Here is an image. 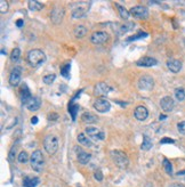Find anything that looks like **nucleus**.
Returning a JSON list of instances; mask_svg holds the SVG:
<instances>
[{"label":"nucleus","mask_w":185,"mask_h":187,"mask_svg":"<svg viewBox=\"0 0 185 187\" xmlns=\"http://www.w3.org/2000/svg\"><path fill=\"white\" fill-rule=\"evenodd\" d=\"M28 62L31 66L38 68L46 62V55L40 49H32L28 53Z\"/></svg>","instance_id":"nucleus-1"},{"label":"nucleus","mask_w":185,"mask_h":187,"mask_svg":"<svg viewBox=\"0 0 185 187\" xmlns=\"http://www.w3.org/2000/svg\"><path fill=\"white\" fill-rule=\"evenodd\" d=\"M110 154L111 159L117 167H119L120 169H127L129 165V159H128L127 154L119 149H113V151H111Z\"/></svg>","instance_id":"nucleus-2"},{"label":"nucleus","mask_w":185,"mask_h":187,"mask_svg":"<svg viewBox=\"0 0 185 187\" xmlns=\"http://www.w3.org/2000/svg\"><path fill=\"white\" fill-rule=\"evenodd\" d=\"M92 5L90 1H79L73 4L72 8V17L73 18H83L89 11V7Z\"/></svg>","instance_id":"nucleus-3"},{"label":"nucleus","mask_w":185,"mask_h":187,"mask_svg":"<svg viewBox=\"0 0 185 187\" xmlns=\"http://www.w3.org/2000/svg\"><path fill=\"white\" fill-rule=\"evenodd\" d=\"M30 162H31V168L37 172H40L44 169V165H45V159H44V155L42 152L37 149L33 153L31 154V158H30Z\"/></svg>","instance_id":"nucleus-4"},{"label":"nucleus","mask_w":185,"mask_h":187,"mask_svg":"<svg viewBox=\"0 0 185 187\" xmlns=\"http://www.w3.org/2000/svg\"><path fill=\"white\" fill-rule=\"evenodd\" d=\"M44 147L48 154H55L58 149V138L55 135H47L44 139Z\"/></svg>","instance_id":"nucleus-5"},{"label":"nucleus","mask_w":185,"mask_h":187,"mask_svg":"<svg viewBox=\"0 0 185 187\" xmlns=\"http://www.w3.org/2000/svg\"><path fill=\"white\" fill-rule=\"evenodd\" d=\"M153 86H154V81H153V79L151 78L150 75H143V77L139 78L138 88L141 90L150 91V90H152Z\"/></svg>","instance_id":"nucleus-6"},{"label":"nucleus","mask_w":185,"mask_h":187,"mask_svg":"<svg viewBox=\"0 0 185 187\" xmlns=\"http://www.w3.org/2000/svg\"><path fill=\"white\" fill-rule=\"evenodd\" d=\"M94 108L99 113L109 112L111 108V103L105 98H99L94 102Z\"/></svg>","instance_id":"nucleus-7"},{"label":"nucleus","mask_w":185,"mask_h":187,"mask_svg":"<svg viewBox=\"0 0 185 187\" xmlns=\"http://www.w3.org/2000/svg\"><path fill=\"white\" fill-rule=\"evenodd\" d=\"M130 14L139 20H145L149 17V11L144 6H135L130 9Z\"/></svg>","instance_id":"nucleus-8"},{"label":"nucleus","mask_w":185,"mask_h":187,"mask_svg":"<svg viewBox=\"0 0 185 187\" xmlns=\"http://www.w3.org/2000/svg\"><path fill=\"white\" fill-rule=\"evenodd\" d=\"M160 106H161L163 112L169 113V112H171L174 110V107H175V102H174V99L170 96H165L163 98H161V101H160Z\"/></svg>","instance_id":"nucleus-9"},{"label":"nucleus","mask_w":185,"mask_h":187,"mask_svg":"<svg viewBox=\"0 0 185 187\" xmlns=\"http://www.w3.org/2000/svg\"><path fill=\"white\" fill-rule=\"evenodd\" d=\"M110 91H112V88H111L109 85H106L105 82H99L95 86V90H94V94L96 96H106Z\"/></svg>","instance_id":"nucleus-10"},{"label":"nucleus","mask_w":185,"mask_h":187,"mask_svg":"<svg viewBox=\"0 0 185 187\" xmlns=\"http://www.w3.org/2000/svg\"><path fill=\"white\" fill-rule=\"evenodd\" d=\"M109 39V34L104 32V31H99V32H95V33H92V44H95V45H101V44H104Z\"/></svg>","instance_id":"nucleus-11"},{"label":"nucleus","mask_w":185,"mask_h":187,"mask_svg":"<svg viewBox=\"0 0 185 187\" xmlns=\"http://www.w3.org/2000/svg\"><path fill=\"white\" fill-rule=\"evenodd\" d=\"M64 17V9L62 7H55L50 13V20L55 24H59Z\"/></svg>","instance_id":"nucleus-12"},{"label":"nucleus","mask_w":185,"mask_h":187,"mask_svg":"<svg viewBox=\"0 0 185 187\" xmlns=\"http://www.w3.org/2000/svg\"><path fill=\"white\" fill-rule=\"evenodd\" d=\"M21 78H22V72H21V68H15L11 72V75H9V83L14 87L20 85L21 82Z\"/></svg>","instance_id":"nucleus-13"},{"label":"nucleus","mask_w":185,"mask_h":187,"mask_svg":"<svg viewBox=\"0 0 185 187\" xmlns=\"http://www.w3.org/2000/svg\"><path fill=\"white\" fill-rule=\"evenodd\" d=\"M85 132H86L89 137L95 138V139H99V140H103V139H104V136H105L103 131L99 130V129L95 128V127H87Z\"/></svg>","instance_id":"nucleus-14"},{"label":"nucleus","mask_w":185,"mask_h":187,"mask_svg":"<svg viewBox=\"0 0 185 187\" xmlns=\"http://www.w3.org/2000/svg\"><path fill=\"white\" fill-rule=\"evenodd\" d=\"M158 64V61L156 58L153 57H149V56H145L143 58L138 59L136 62V65L137 66H143V68H151V66H156Z\"/></svg>","instance_id":"nucleus-15"},{"label":"nucleus","mask_w":185,"mask_h":187,"mask_svg":"<svg viewBox=\"0 0 185 187\" xmlns=\"http://www.w3.org/2000/svg\"><path fill=\"white\" fill-rule=\"evenodd\" d=\"M134 115H135L136 120H138V121H145V120L147 119V116H149V111H147V108L145 107V106L141 105V106H137V107L135 108Z\"/></svg>","instance_id":"nucleus-16"},{"label":"nucleus","mask_w":185,"mask_h":187,"mask_svg":"<svg viewBox=\"0 0 185 187\" xmlns=\"http://www.w3.org/2000/svg\"><path fill=\"white\" fill-rule=\"evenodd\" d=\"M26 108L29 110V111H32V112H35V111H38L41 106V101L38 98V97H32L31 99H30L28 104L25 105Z\"/></svg>","instance_id":"nucleus-17"},{"label":"nucleus","mask_w":185,"mask_h":187,"mask_svg":"<svg viewBox=\"0 0 185 187\" xmlns=\"http://www.w3.org/2000/svg\"><path fill=\"white\" fill-rule=\"evenodd\" d=\"M167 66L173 73H178L182 68V63L178 59H169L167 62Z\"/></svg>","instance_id":"nucleus-18"},{"label":"nucleus","mask_w":185,"mask_h":187,"mask_svg":"<svg viewBox=\"0 0 185 187\" xmlns=\"http://www.w3.org/2000/svg\"><path fill=\"white\" fill-rule=\"evenodd\" d=\"M75 149L78 152V160H79V162H80L81 164H87L90 161L92 155L89 153H87V152H85V151H82L81 148H75Z\"/></svg>","instance_id":"nucleus-19"},{"label":"nucleus","mask_w":185,"mask_h":187,"mask_svg":"<svg viewBox=\"0 0 185 187\" xmlns=\"http://www.w3.org/2000/svg\"><path fill=\"white\" fill-rule=\"evenodd\" d=\"M38 184H39L38 177H25L23 180L24 187H37Z\"/></svg>","instance_id":"nucleus-20"},{"label":"nucleus","mask_w":185,"mask_h":187,"mask_svg":"<svg viewBox=\"0 0 185 187\" xmlns=\"http://www.w3.org/2000/svg\"><path fill=\"white\" fill-rule=\"evenodd\" d=\"M87 29L83 26V25H77L73 30V34H74L75 38H78V39H81V38H83L85 35L87 34Z\"/></svg>","instance_id":"nucleus-21"},{"label":"nucleus","mask_w":185,"mask_h":187,"mask_svg":"<svg viewBox=\"0 0 185 187\" xmlns=\"http://www.w3.org/2000/svg\"><path fill=\"white\" fill-rule=\"evenodd\" d=\"M81 120H82L85 123L90 125V123L96 122V121H97V118H96V115H94V114L90 113V112H85V113L81 115Z\"/></svg>","instance_id":"nucleus-22"},{"label":"nucleus","mask_w":185,"mask_h":187,"mask_svg":"<svg viewBox=\"0 0 185 187\" xmlns=\"http://www.w3.org/2000/svg\"><path fill=\"white\" fill-rule=\"evenodd\" d=\"M77 139H78L79 144L83 145V146H86V147H92V142L86 136V135H85V134H79Z\"/></svg>","instance_id":"nucleus-23"},{"label":"nucleus","mask_w":185,"mask_h":187,"mask_svg":"<svg viewBox=\"0 0 185 187\" xmlns=\"http://www.w3.org/2000/svg\"><path fill=\"white\" fill-rule=\"evenodd\" d=\"M21 98H22V104H23V105H26L28 102L32 98L31 94H30V90L28 89V87H23V88H22V91H21Z\"/></svg>","instance_id":"nucleus-24"},{"label":"nucleus","mask_w":185,"mask_h":187,"mask_svg":"<svg viewBox=\"0 0 185 187\" xmlns=\"http://www.w3.org/2000/svg\"><path fill=\"white\" fill-rule=\"evenodd\" d=\"M152 146H153V143H152V140H151V138L145 135V136L143 137V143H142L141 148H142L143 151H149Z\"/></svg>","instance_id":"nucleus-25"},{"label":"nucleus","mask_w":185,"mask_h":187,"mask_svg":"<svg viewBox=\"0 0 185 187\" xmlns=\"http://www.w3.org/2000/svg\"><path fill=\"white\" fill-rule=\"evenodd\" d=\"M28 5H29V9L32 11H41V9L44 8L42 4H40L39 1H35V0H31V1H29Z\"/></svg>","instance_id":"nucleus-26"},{"label":"nucleus","mask_w":185,"mask_h":187,"mask_svg":"<svg viewBox=\"0 0 185 187\" xmlns=\"http://www.w3.org/2000/svg\"><path fill=\"white\" fill-rule=\"evenodd\" d=\"M70 68H71V63L70 62H66L61 68V74L63 75L64 78H66V79H70Z\"/></svg>","instance_id":"nucleus-27"},{"label":"nucleus","mask_w":185,"mask_h":187,"mask_svg":"<svg viewBox=\"0 0 185 187\" xmlns=\"http://www.w3.org/2000/svg\"><path fill=\"white\" fill-rule=\"evenodd\" d=\"M117 7H118V11H119V14H120L121 18L128 20V18H129V15H130V11H128L125 7H122V6H120V5H117Z\"/></svg>","instance_id":"nucleus-28"},{"label":"nucleus","mask_w":185,"mask_h":187,"mask_svg":"<svg viewBox=\"0 0 185 187\" xmlns=\"http://www.w3.org/2000/svg\"><path fill=\"white\" fill-rule=\"evenodd\" d=\"M20 57H21V50L20 48H14L12 50V54H11V59L12 62L16 63L20 61Z\"/></svg>","instance_id":"nucleus-29"},{"label":"nucleus","mask_w":185,"mask_h":187,"mask_svg":"<svg viewBox=\"0 0 185 187\" xmlns=\"http://www.w3.org/2000/svg\"><path fill=\"white\" fill-rule=\"evenodd\" d=\"M175 97L178 102H183L185 99V90L183 88H177L175 90Z\"/></svg>","instance_id":"nucleus-30"},{"label":"nucleus","mask_w":185,"mask_h":187,"mask_svg":"<svg viewBox=\"0 0 185 187\" xmlns=\"http://www.w3.org/2000/svg\"><path fill=\"white\" fill-rule=\"evenodd\" d=\"M163 168L168 175H173V164L170 163V161L168 159H163Z\"/></svg>","instance_id":"nucleus-31"},{"label":"nucleus","mask_w":185,"mask_h":187,"mask_svg":"<svg viewBox=\"0 0 185 187\" xmlns=\"http://www.w3.org/2000/svg\"><path fill=\"white\" fill-rule=\"evenodd\" d=\"M18 161H20V163H26L29 161V154L26 153L25 151H22L21 153L18 154Z\"/></svg>","instance_id":"nucleus-32"},{"label":"nucleus","mask_w":185,"mask_h":187,"mask_svg":"<svg viewBox=\"0 0 185 187\" xmlns=\"http://www.w3.org/2000/svg\"><path fill=\"white\" fill-rule=\"evenodd\" d=\"M55 79H56V75L55 74H48V75L44 77V82L46 85H52L53 82L55 81Z\"/></svg>","instance_id":"nucleus-33"},{"label":"nucleus","mask_w":185,"mask_h":187,"mask_svg":"<svg viewBox=\"0 0 185 187\" xmlns=\"http://www.w3.org/2000/svg\"><path fill=\"white\" fill-rule=\"evenodd\" d=\"M77 111H79V105H73V104H70L69 112L72 114V120H75V113H77Z\"/></svg>","instance_id":"nucleus-34"},{"label":"nucleus","mask_w":185,"mask_h":187,"mask_svg":"<svg viewBox=\"0 0 185 187\" xmlns=\"http://www.w3.org/2000/svg\"><path fill=\"white\" fill-rule=\"evenodd\" d=\"M8 11V2L5 0H0V13L5 14Z\"/></svg>","instance_id":"nucleus-35"},{"label":"nucleus","mask_w":185,"mask_h":187,"mask_svg":"<svg viewBox=\"0 0 185 187\" xmlns=\"http://www.w3.org/2000/svg\"><path fill=\"white\" fill-rule=\"evenodd\" d=\"M145 37H147V33H145V32H141V33L136 34V35H134V37H130V38H128L127 41H133V40L141 39V38H145Z\"/></svg>","instance_id":"nucleus-36"},{"label":"nucleus","mask_w":185,"mask_h":187,"mask_svg":"<svg viewBox=\"0 0 185 187\" xmlns=\"http://www.w3.org/2000/svg\"><path fill=\"white\" fill-rule=\"evenodd\" d=\"M177 130H178L179 134L185 135V121H182L177 125Z\"/></svg>","instance_id":"nucleus-37"},{"label":"nucleus","mask_w":185,"mask_h":187,"mask_svg":"<svg viewBox=\"0 0 185 187\" xmlns=\"http://www.w3.org/2000/svg\"><path fill=\"white\" fill-rule=\"evenodd\" d=\"M94 178L97 180V182H102L103 180V175H102V171H96L95 173H94Z\"/></svg>","instance_id":"nucleus-38"},{"label":"nucleus","mask_w":185,"mask_h":187,"mask_svg":"<svg viewBox=\"0 0 185 187\" xmlns=\"http://www.w3.org/2000/svg\"><path fill=\"white\" fill-rule=\"evenodd\" d=\"M174 143H175V140L171 138H168V137H165L160 140V144H174Z\"/></svg>","instance_id":"nucleus-39"},{"label":"nucleus","mask_w":185,"mask_h":187,"mask_svg":"<svg viewBox=\"0 0 185 187\" xmlns=\"http://www.w3.org/2000/svg\"><path fill=\"white\" fill-rule=\"evenodd\" d=\"M15 152H16V147H15V146H13L12 149H11V152H9V156H8L11 161H13V160H14V156H15Z\"/></svg>","instance_id":"nucleus-40"},{"label":"nucleus","mask_w":185,"mask_h":187,"mask_svg":"<svg viewBox=\"0 0 185 187\" xmlns=\"http://www.w3.org/2000/svg\"><path fill=\"white\" fill-rule=\"evenodd\" d=\"M49 120H53V121H56V120L58 119V114L56 113H53V114H49V118H48Z\"/></svg>","instance_id":"nucleus-41"},{"label":"nucleus","mask_w":185,"mask_h":187,"mask_svg":"<svg viewBox=\"0 0 185 187\" xmlns=\"http://www.w3.org/2000/svg\"><path fill=\"white\" fill-rule=\"evenodd\" d=\"M31 123H32V125H37V123H38V116H33V118L31 119Z\"/></svg>","instance_id":"nucleus-42"},{"label":"nucleus","mask_w":185,"mask_h":187,"mask_svg":"<svg viewBox=\"0 0 185 187\" xmlns=\"http://www.w3.org/2000/svg\"><path fill=\"white\" fill-rule=\"evenodd\" d=\"M16 25H17L18 28H22L23 26V20H18L17 22H16Z\"/></svg>","instance_id":"nucleus-43"},{"label":"nucleus","mask_w":185,"mask_h":187,"mask_svg":"<svg viewBox=\"0 0 185 187\" xmlns=\"http://www.w3.org/2000/svg\"><path fill=\"white\" fill-rule=\"evenodd\" d=\"M170 187H185L184 185H182V184H173Z\"/></svg>","instance_id":"nucleus-44"},{"label":"nucleus","mask_w":185,"mask_h":187,"mask_svg":"<svg viewBox=\"0 0 185 187\" xmlns=\"http://www.w3.org/2000/svg\"><path fill=\"white\" fill-rule=\"evenodd\" d=\"M166 118H167L166 115H163V114H161V115L159 116V120H160V121H161V120H166Z\"/></svg>","instance_id":"nucleus-45"},{"label":"nucleus","mask_w":185,"mask_h":187,"mask_svg":"<svg viewBox=\"0 0 185 187\" xmlns=\"http://www.w3.org/2000/svg\"><path fill=\"white\" fill-rule=\"evenodd\" d=\"M177 175H178V176H182V175H185V170H183V171H179V172H177Z\"/></svg>","instance_id":"nucleus-46"}]
</instances>
